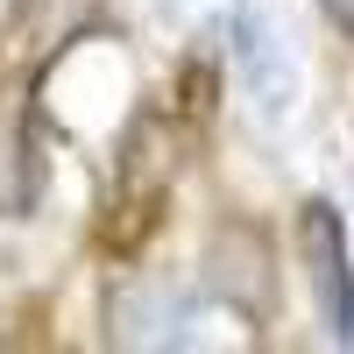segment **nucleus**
I'll return each mask as SVG.
<instances>
[{"label":"nucleus","mask_w":354,"mask_h":354,"mask_svg":"<svg viewBox=\"0 0 354 354\" xmlns=\"http://www.w3.org/2000/svg\"><path fill=\"white\" fill-rule=\"evenodd\" d=\"M319 8H326V15H333V21L347 28V36H354V0H319Z\"/></svg>","instance_id":"obj_3"},{"label":"nucleus","mask_w":354,"mask_h":354,"mask_svg":"<svg viewBox=\"0 0 354 354\" xmlns=\"http://www.w3.org/2000/svg\"><path fill=\"white\" fill-rule=\"evenodd\" d=\"M298 248H305V283H312L319 326H326L340 347H354V255H347V220L333 213L326 198L305 205Z\"/></svg>","instance_id":"obj_1"},{"label":"nucleus","mask_w":354,"mask_h":354,"mask_svg":"<svg viewBox=\"0 0 354 354\" xmlns=\"http://www.w3.org/2000/svg\"><path fill=\"white\" fill-rule=\"evenodd\" d=\"M36 198V149H28V113L21 100L0 93V213H28Z\"/></svg>","instance_id":"obj_2"}]
</instances>
